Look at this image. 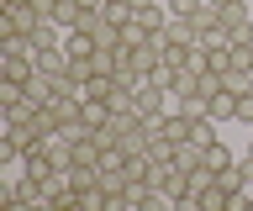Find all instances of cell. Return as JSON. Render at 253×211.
I'll list each match as a JSON object with an SVG mask.
<instances>
[{
	"label": "cell",
	"instance_id": "7c38bea8",
	"mask_svg": "<svg viewBox=\"0 0 253 211\" xmlns=\"http://www.w3.org/2000/svg\"><path fill=\"white\" fill-rule=\"evenodd\" d=\"M185 69H190V74H195V80H206V74H211V53H206V42H195V48H190Z\"/></svg>",
	"mask_w": 253,
	"mask_h": 211
},
{
	"label": "cell",
	"instance_id": "3957f363",
	"mask_svg": "<svg viewBox=\"0 0 253 211\" xmlns=\"http://www.w3.org/2000/svg\"><path fill=\"white\" fill-rule=\"evenodd\" d=\"M47 21H53L58 32H74L79 21H84V5H79V0H53V5H47Z\"/></svg>",
	"mask_w": 253,
	"mask_h": 211
},
{
	"label": "cell",
	"instance_id": "7a4b0ae2",
	"mask_svg": "<svg viewBox=\"0 0 253 211\" xmlns=\"http://www.w3.org/2000/svg\"><path fill=\"white\" fill-rule=\"evenodd\" d=\"M32 74H37V58H32V53H0V80L27 84Z\"/></svg>",
	"mask_w": 253,
	"mask_h": 211
},
{
	"label": "cell",
	"instance_id": "8fae6325",
	"mask_svg": "<svg viewBox=\"0 0 253 211\" xmlns=\"http://www.w3.org/2000/svg\"><path fill=\"white\" fill-rule=\"evenodd\" d=\"M174 164L195 174V169H201V143H195V137H190V143H179V148H174Z\"/></svg>",
	"mask_w": 253,
	"mask_h": 211
},
{
	"label": "cell",
	"instance_id": "e0dca14e",
	"mask_svg": "<svg viewBox=\"0 0 253 211\" xmlns=\"http://www.w3.org/2000/svg\"><path fill=\"white\" fill-rule=\"evenodd\" d=\"M232 42H253V21H248V27H237V32H232Z\"/></svg>",
	"mask_w": 253,
	"mask_h": 211
},
{
	"label": "cell",
	"instance_id": "5b68a950",
	"mask_svg": "<svg viewBox=\"0 0 253 211\" xmlns=\"http://www.w3.org/2000/svg\"><path fill=\"white\" fill-rule=\"evenodd\" d=\"M216 16H221L227 32H237V27H248V21H253V5H248V0H227V5H216Z\"/></svg>",
	"mask_w": 253,
	"mask_h": 211
},
{
	"label": "cell",
	"instance_id": "d6986e66",
	"mask_svg": "<svg viewBox=\"0 0 253 211\" xmlns=\"http://www.w3.org/2000/svg\"><path fill=\"white\" fill-rule=\"evenodd\" d=\"M243 159H248V164H253V137H248V153H243Z\"/></svg>",
	"mask_w": 253,
	"mask_h": 211
},
{
	"label": "cell",
	"instance_id": "ac0fdd59",
	"mask_svg": "<svg viewBox=\"0 0 253 211\" xmlns=\"http://www.w3.org/2000/svg\"><path fill=\"white\" fill-rule=\"evenodd\" d=\"M79 5H84V11H106V0H79Z\"/></svg>",
	"mask_w": 253,
	"mask_h": 211
},
{
	"label": "cell",
	"instance_id": "ba28073f",
	"mask_svg": "<svg viewBox=\"0 0 253 211\" xmlns=\"http://www.w3.org/2000/svg\"><path fill=\"white\" fill-rule=\"evenodd\" d=\"M63 53H69V58H90V53H95V37L90 32H63Z\"/></svg>",
	"mask_w": 253,
	"mask_h": 211
},
{
	"label": "cell",
	"instance_id": "6da1fadb",
	"mask_svg": "<svg viewBox=\"0 0 253 211\" xmlns=\"http://www.w3.org/2000/svg\"><path fill=\"white\" fill-rule=\"evenodd\" d=\"M169 90H164V84H153V80H142L137 84V90H132V111H137L142 116V122H158V116H164V111H169Z\"/></svg>",
	"mask_w": 253,
	"mask_h": 211
},
{
	"label": "cell",
	"instance_id": "5bb4252c",
	"mask_svg": "<svg viewBox=\"0 0 253 211\" xmlns=\"http://www.w3.org/2000/svg\"><path fill=\"white\" fill-rule=\"evenodd\" d=\"M0 164H5V169H21V148H16L11 137H0Z\"/></svg>",
	"mask_w": 253,
	"mask_h": 211
},
{
	"label": "cell",
	"instance_id": "8992f818",
	"mask_svg": "<svg viewBox=\"0 0 253 211\" xmlns=\"http://www.w3.org/2000/svg\"><path fill=\"white\" fill-rule=\"evenodd\" d=\"M5 195H16V201H27V206H32V201H42V195H47V185H42V179H32L27 169H21V174L11 179V190H5Z\"/></svg>",
	"mask_w": 253,
	"mask_h": 211
},
{
	"label": "cell",
	"instance_id": "277c9868",
	"mask_svg": "<svg viewBox=\"0 0 253 211\" xmlns=\"http://www.w3.org/2000/svg\"><path fill=\"white\" fill-rule=\"evenodd\" d=\"M232 164H237V153H232L227 143H221V137L201 148V169H206V174H221V169H232Z\"/></svg>",
	"mask_w": 253,
	"mask_h": 211
},
{
	"label": "cell",
	"instance_id": "30bf717a",
	"mask_svg": "<svg viewBox=\"0 0 253 211\" xmlns=\"http://www.w3.org/2000/svg\"><path fill=\"white\" fill-rule=\"evenodd\" d=\"M100 16H106L116 32H122L126 21H132V0H106V11H100Z\"/></svg>",
	"mask_w": 253,
	"mask_h": 211
},
{
	"label": "cell",
	"instance_id": "9c48e42d",
	"mask_svg": "<svg viewBox=\"0 0 253 211\" xmlns=\"http://www.w3.org/2000/svg\"><path fill=\"white\" fill-rule=\"evenodd\" d=\"M58 42H63V32L53 27V21H42V27L27 37V48H32V53H37V48H58Z\"/></svg>",
	"mask_w": 253,
	"mask_h": 211
},
{
	"label": "cell",
	"instance_id": "2e32d148",
	"mask_svg": "<svg viewBox=\"0 0 253 211\" xmlns=\"http://www.w3.org/2000/svg\"><path fill=\"white\" fill-rule=\"evenodd\" d=\"M174 211H206V206L195 201V195H179V201H174Z\"/></svg>",
	"mask_w": 253,
	"mask_h": 211
},
{
	"label": "cell",
	"instance_id": "52a82bcc",
	"mask_svg": "<svg viewBox=\"0 0 253 211\" xmlns=\"http://www.w3.org/2000/svg\"><path fill=\"white\" fill-rule=\"evenodd\" d=\"M32 58H37V69H42V74H63V69H69V53H63V42H58V48H37Z\"/></svg>",
	"mask_w": 253,
	"mask_h": 211
},
{
	"label": "cell",
	"instance_id": "4fadbf2b",
	"mask_svg": "<svg viewBox=\"0 0 253 211\" xmlns=\"http://www.w3.org/2000/svg\"><path fill=\"white\" fill-rule=\"evenodd\" d=\"M232 69H248L253 74V42H232Z\"/></svg>",
	"mask_w": 253,
	"mask_h": 211
},
{
	"label": "cell",
	"instance_id": "9a60e30c",
	"mask_svg": "<svg viewBox=\"0 0 253 211\" xmlns=\"http://www.w3.org/2000/svg\"><path fill=\"white\" fill-rule=\"evenodd\" d=\"M237 127H253V95L237 100Z\"/></svg>",
	"mask_w": 253,
	"mask_h": 211
}]
</instances>
